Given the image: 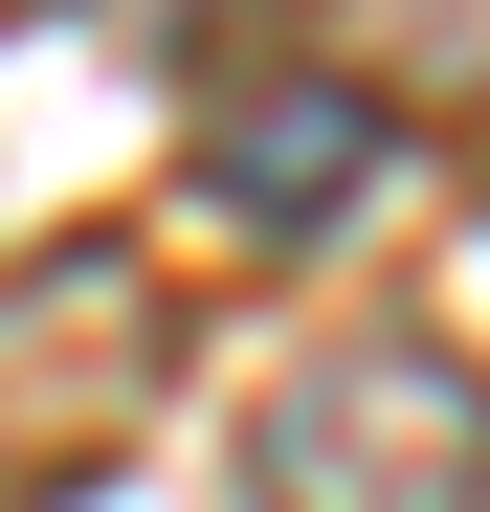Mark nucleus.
Listing matches in <instances>:
<instances>
[{"mask_svg": "<svg viewBox=\"0 0 490 512\" xmlns=\"http://www.w3.org/2000/svg\"><path fill=\"white\" fill-rule=\"evenodd\" d=\"M379 179V112L357 90H312V67H245V90H201V223H335Z\"/></svg>", "mask_w": 490, "mask_h": 512, "instance_id": "7ed1b4c3", "label": "nucleus"}, {"mask_svg": "<svg viewBox=\"0 0 490 512\" xmlns=\"http://www.w3.org/2000/svg\"><path fill=\"white\" fill-rule=\"evenodd\" d=\"M245 512H490V357L468 334H312V357L245 401V446H223Z\"/></svg>", "mask_w": 490, "mask_h": 512, "instance_id": "f257e3e1", "label": "nucleus"}, {"mask_svg": "<svg viewBox=\"0 0 490 512\" xmlns=\"http://www.w3.org/2000/svg\"><path fill=\"white\" fill-rule=\"evenodd\" d=\"M179 401V290L134 245H0V512H67Z\"/></svg>", "mask_w": 490, "mask_h": 512, "instance_id": "f03ea898", "label": "nucleus"}, {"mask_svg": "<svg viewBox=\"0 0 490 512\" xmlns=\"http://www.w3.org/2000/svg\"><path fill=\"white\" fill-rule=\"evenodd\" d=\"M312 90L379 134H490V0H312Z\"/></svg>", "mask_w": 490, "mask_h": 512, "instance_id": "20e7f679", "label": "nucleus"}]
</instances>
